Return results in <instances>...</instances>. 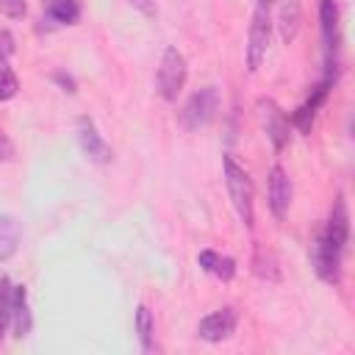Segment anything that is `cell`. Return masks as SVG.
Listing matches in <instances>:
<instances>
[{"instance_id": "cell-1", "label": "cell", "mask_w": 355, "mask_h": 355, "mask_svg": "<svg viewBox=\"0 0 355 355\" xmlns=\"http://www.w3.org/2000/svg\"><path fill=\"white\" fill-rule=\"evenodd\" d=\"M222 169H225V186H227V194H230V202L239 214V219L252 227V180L247 175V169L241 164H236L233 155H225L222 158Z\"/></svg>"}, {"instance_id": "cell-2", "label": "cell", "mask_w": 355, "mask_h": 355, "mask_svg": "<svg viewBox=\"0 0 355 355\" xmlns=\"http://www.w3.org/2000/svg\"><path fill=\"white\" fill-rule=\"evenodd\" d=\"M186 78H189V64H186V55L178 50V47H166L164 55H161V64H158V75H155V89L164 100L175 103L178 94L183 92L186 86Z\"/></svg>"}, {"instance_id": "cell-3", "label": "cell", "mask_w": 355, "mask_h": 355, "mask_svg": "<svg viewBox=\"0 0 355 355\" xmlns=\"http://www.w3.org/2000/svg\"><path fill=\"white\" fill-rule=\"evenodd\" d=\"M272 42V17H269V6H255L252 11V22H250V33H247V69L258 72L266 50Z\"/></svg>"}, {"instance_id": "cell-4", "label": "cell", "mask_w": 355, "mask_h": 355, "mask_svg": "<svg viewBox=\"0 0 355 355\" xmlns=\"http://www.w3.org/2000/svg\"><path fill=\"white\" fill-rule=\"evenodd\" d=\"M216 111H219V94H216V89L214 86H202L180 108V125L186 130H200V128L211 125V119L216 116Z\"/></svg>"}, {"instance_id": "cell-5", "label": "cell", "mask_w": 355, "mask_h": 355, "mask_svg": "<svg viewBox=\"0 0 355 355\" xmlns=\"http://www.w3.org/2000/svg\"><path fill=\"white\" fill-rule=\"evenodd\" d=\"M258 108V119H261V128L266 130L269 141L275 150H286L288 147V139H291V125H288V116L283 114V108L269 100V97H261L255 103Z\"/></svg>"}, {"instance_id": "cell-6", "label": "cell", "mask_w": 355, "mask_h": 355, "mask_svg": "<svg viewBox=\"0 0 355 355\" xmlns=\"http://www.w3.org/2000/svg\"><path fill=\"white\" fill-rule=\"evenodd\" d=\"M341 255H344L341 247H336L324 236H316V241L311 244V263H313V272L319 275V280H324L330 286H336L341 280Z\"/></svg>"}, {"instance_id": "cell-7", "label": "cell", "mask_w": 355, "mask_h": 355, "mask_svg": "<svg viewBox=\"0 0 355 355\" xmlns=\"http://www.w3.org/2000/svg\"><path fill=\"white\" fill-rule=\"evenodd\" d=\"M236 324H239V313L233 308H219V311H214V313L200 319L197 336L202 341H208V344H219V341H225V338H230L236 333Z\"/></svg>"}, {"instance_id": "cell-8", "label": "cell", "mask_w": 355, "mask_h": 355, "mask_svg": "<svg viewBox=\"0 0 355 355\" xmlns=\"http://www.w3.org/2000/svg\"><path fill=\"white\" fill-rule=\"evenodd\" d=\"M338 19H341V17H338L336 0H322V3H319V22H322V39H324L327 67H336V58H338V44H341Z\"/></svg>"}, {"instance_id": "cell-9", "label": "cell", "mask_w": 355, "mask_h": 355, "mask_svg": "<svg viewBox=\"0 0 355 355\" xmlns=\"http://www.w3.org/2000/svg\"><path fill=\"white\" fill-rule=\"evenodd\" d=\"M78 144H80V150L89 161H94V164H108L111 161V147L105 144V139L100 136L97 125L89 116L78 119Z\"/></svg>"}, {"instance_id": "cell-10", "label": "cell", "mask_w": 355, "mask_h": 355, "mask_svg": "<svg viewBox=\"0 0 355 355\" xmlns=\"http://www.w3.org/2000/svg\"><path fill=\"white\" fill-rule=\"evenodd\" d=\"M266 189H269V211L275 214V219H286V214L291 208L294 189H291V180H288L283 166H272L269 169V186Z\"/></svg>"}, {"instance_id": "cell-11", "label": "cell", "mask_w": 355, "mask_h": 355, "mask_svg": "<svg viewBox=\"0 0 355 355\" xmlns=\"http://www.w3.org/2000/svg\"><path fill=\"white\" fill-rule=\"evenodd\" d=\"M300 22H302V8L297 0H277V8H275V28L283 39V44H291L300 33Z\"/></svg>"}, {"instance_id": "cell-12", "label": "cell", "mask_w": 355, "mask_h": 355, "mask_svg": "<svg viewBox=\"0 0 355 355\" xmlns=\"http://www.w3.org/2000/svg\"><path fill=\"white\" fill-rule=\"evenodd\" d=\"M330 86H333V78H324L313 92H311V97L294 111V116H291V122L297 125V130L300 133H308L311 130V125H313V116H316V111H319V105L327 100V92H330Z\"/></svg>"}, {"instance_id": "cell-13", "label": "cell", "mask_w": 355, "mask_h": 355, "mask_svg": "<svg viewBox=\"0 0 355 355\" xmlns=\"http://www.w3.org/2000/svg\"><path fill=\"white\" fill-rule=\"evenodd\" d=\"M322 236L330 239L336 247L347 250V241H349V214H347V202H344L341 194L333 202V211H330V219H327V227H324Z\"/></svg>"}, {"instance_id": "cell-14", "label": "cell", "mask_w": 355, "mask_h": 355, "mask_svg": "<svg viewBox=\"0 0 355 355\" xmlns=\"http://www.w3.org/2000/svg\"><path fill=\"white\" fill-rule=\"evenodd\" d=\"M11 327H14L17 338L28 336L31 327H33V316H31V308H28L25 286H11Z\"/></svg>"}, {"instance_id": "cell-15", "label": "cell", "mask_w": 355, "mask_h": 355, "mask_svg": "<svg viewBox=\"0 0 355 355\" xmlns=\"http://www.w3.org/2000/svg\"><path fill=\"white\" fill-rule=\"evenodd\" d=\"M197 261H200V266L208 272V275H214V277H219V280H233V275H236V261L233 258H227V255H219V252H214V250H202L200 255H197Z\"/></svg>"}, {"instance_id": "cell-16", "label": "cell", "mask_w": 355, "mask_h": 355, "mask_svg": "<svg viewBox=\"0 0 355 355\" xmlns=\"http://www.w3.org/2000/svg\"><path fill=\"white\" fill-rule=\"evenodd\" d=\"M19 247V222L11 214H0V263L14 258Z\"/></svg>"}, {"instance_id": "cell-17", "label": "cell", "mask_w": 355, "mask_h": 355, "mask_svg": "<svg viewBox=\"0 0 355 355\" xmlns=\"http://www.w3.org/2000/svg\"><path fill=\"white\" fill-rule=\"evenodd\" d=\"M47 17L58 25H75L80 19V3L78 0H50Z\"/></svg>"}, {"instance_id": "cell-18", "label": "cell", "mask_w": 355, "mask_h": 355, "mask_svg": "<svg viewBox=\"0 0 355 355\" xmlns=\"http://www.w3.org/2000/svg\"><path fill=\"white\" fill-rule=\"evenodd\" d=\"M136 333H139V344L144 352H150L155 347V324H153V313L147 305L136 308Z\"/></svg>"}, {"instance_id": "cell-19", "label": "cell", "mask_w": 355, "mask_h": 355, "mask_svg": "<svg viewBox=\"0 0 355 355\" xmlns=\"http://www.w3.org/2000/svg\"><path fill=\"white\" fill-rule=\"evenodd\" d=\"M252 272L258 277H263V280H272V283L280 280V269H277L275 255L272 252H263V250H255V255H252Z\"/></svg>"}, {"instance_id": "cell-20", "label": "cell", "mask_w": 355, "mask_h": 355, "mask_svg": "<svg viewBox=\"0 0 355 355\" xmlns=\"http://www.w3.org/2000/svg\"><path fill=\"white\" fill-rule=\"evenodd\" d=\"M17 92H19V80H17L14 69L8 64H0V103L14 100Z\"/></svg>"}, {"instance_id": "cell-21", "label": "cell", "mask_w": 355, "mask_h": 355, "mask_svg": "<svg viewBox=\"0 0 355 355\" xmlns=\"http://www.w3.org/2000/svg\"><path fill=\"white\" fill-rule=\"evenodd\" d=\"M11 324V280L0 277V336Z\"/></svg>"}, {"instance_id": "cell-22", "label": "cell", "mask_w": 355, "mask_h": 355, "mask_svg": "<svg viewBox=\"0 0 355 355\" xmlns=\"http://www.w3.org/2000/svg\"><path fill=\"white\" fill-rule=\"evenodd\" d=\"M0 14L8 19L25 17V0H0Z\"/></svg>"}, {"instance_id": "cell-23", "label": "cell", "mask_w": 355, "mask_h": 355, "mask_svg": "<svg viewBox=\"0 0 355 355\" xmlns=\"http://www.w3.org/2000/svg\"><path fill=\"white\" fill-rule=\"evenodd\" d=\"M11 53H14V36L8 31H0V64H8Z\"/></svg>"}, {"instance_id": "cell-24", "label": "cell", "mask_w": 355, "mask_h": 355, "mask_svg": "<svg viewBox=\"0 0 355 355\" xmlns=\"http://www.w3.org/2000/svg\"><path fill=\"white\" fill-rule=\"evenodd\" d=\"M14 158V141L0 130V161H11Z\"/></svg>"}, {"instance_id": "cell-25", "label": "cell", "mask_w": 355, "mask_h": 355, "mask_svg": "<svg viewBox=\"0 0 355 355\" xmlns=\"http://www.w3.org/2000/svg\"><path fill=\"white\" fill-rule=\"evenodd\" d=\"M53 80H55V83H58V86H61L64 92H69V94L75 92V78H72V75H64V72H55V75H53Z\"/></svg>"}, {"instance_id": "cell-26", "label": "cell", "mask_w": 355, "mask_h": 355, "mask_svg": "<svg viewBox=\"0 0 355 355\" xmlns=\"http://www.w3.org/2000/svg\"><path fill=\"white\" fill-rule=\"evenodd\" d=\"M133 8H139L144 17H155V0H130Z\"/></svg>"}, {"instance_id": "cell-27", "label": "cell", "mask_w": 355, "mask_h": 355, "mask_svg": "<svg viewBox=\"0 0 355 355\" xmlns=\"http://www.w3.org/2000/svg\"><path fill=\"white\" fill-rule=\"evenodd\" d=\"M269 3H272V0H258V6H269Z\"/></svg>"}]
</instances>
